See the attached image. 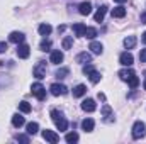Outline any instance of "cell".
Listing matches in <instances>:
<instances>
[{
  "instance_id": "obj_6",
  "label": "cell",
  "mask_w": 146,
  "mask_h": 144,
  "mask_svg": "<svg viewBox=\"0 0 146 144\" xmlns=\"http://www.w3.org/2000/svg\"><path fill=\"white\" fill-rule=\"evenodd\" d=\"M49 90H51V93H53L54 97H60V95H65V93L68 92V88H66L65 85H61V83H53V85L49 87Z\"/></svg>"
},
{
  "instance_id": "obj_22",
  "label": "cell",
  "mask_w": 146,
  "mask_h": 144,
  "mask_svg": "<svg viewBox=\"0 0 146 144\" xmlns=\"http://www.w3.org/2000/svg\"><path fill=\"white\" fill-rule=\"evenodd\" d=\"M136 46V36H127L124 39V48L126 49H133Z\"/></svg>"
},
{
  "instance_id": "obj_29",
  "label": "cell",
  "mask_w": 146,
  "mask_h": 144,
  "mask_svg": "<svg viewBox=\"0 0 146 144\" xmlns=\"http://www.w3.org/2000/svg\"><path fill=\"white\" fill-rule=\"evenodd\" d=\"M61 46H63V49H72V46H73V37H72V36H66L65 39H63Z\"/></svg>"
},
{
  "instance_id": "obj_8",
  "label": "cell",
  "mask_w": 146,
  "mask_h": 144,
  "mask_svg": "<svg viewBox=\"0 0 146 144\" xmlns=\"http://www.w3.org/2000/svg\"><path fill=\"white\" fill-rule=\"evenodd\" d=\"M133 61H134V58H133V54L131 53H122L121 56H119V63L122 65V66H131L133 65Z\"/></svg>"
},
{
  "instance_id": "obj_19",
  "label": "cell",
  "mask_w": 146,
  "mask_h": 144,
  "mask_svg": "<svg viewBox=\"0 0 146 144\" xmlns=\"http://www.w3.org/2000/svg\"><path fill=\"white\" fill-rule=\"evenodd\" d=\"M88 49H92V53H94V54H102V51H104V46H102L100 42H97V41H92Z\"/></svg>"
},
{
  "instance_id": "obj_14",
  "label": "cell",
  "mask_w": 146,
  "mask_h": 144,
  "mask_svg": "<svg viewBox=\"0 0 146 144\" xmlns=\"http://www.w3.org/2000/svg\"><path fill=\"white\" fill-rule=\"evenodd\" d=\"M63 59H65V56H63V53H61L60 49H56V51H53V53H51V58H49V61H51L53 65H60Z\"/></svg>"
},
{
  "instance_id": "obj_43",
  "label": "cell",
  "mask_w": 146,
  "mask_h": 144,
  "mask_svg": "<svg viewBox=\"0 0 146 144\" xmlns=\"http://www.w3.org/2000/svg\"><path fill=\"white\" fill-rule=\"evenodd\" d=\"M143 85H145V90H146V78H145V83H143Z\"/></svg>"
},
{
  "instance_id": "obj_32",
  "label": "cell",
  "mask_w": 146,
  "mask_h": 144,
  "mask_svg": "<svg viewBox=\"0 0 146 144\" xmlns=\"http://www.w3.org/2000/svg\"><path fill=\"white\" fill-rule=\"evenodd\" d=\"M19 110H21L22 114H29V112H31V105H29L27 102H21V104H19Z\"/></svg>"
},
{
  "instance_id": "obj_34",
  "label": "cell",
  "mask_w": 146,
  "mask_h": 144,
  "mask_svg": "<svg viewBox=\"0 0 146 144\" xmlns=\"http://www.w3.org/2000/svg\"><path fill=\"white\" fill-rule=\"evenodd\" d=\"M15 139H17L19 143H24V144H27V143H29V136H22V134H19V136H17Z\"/></svg>"
},
{
  "instance_id": "obj_42",
  "label": "cell",
  "mask_w": 146,
  "mask_h": 144,
  "mask_svg": "<svg viewBox=\"0 0 146 144\" xmlns=\"http://www.w3.org/2000/svg\"><path fill=\"white\" fill-rule=\"evenodd\" d=\"M114 2H117V3H124L126 0H114Z\"/></svg>"
},
{
  "instance_id": "obj_30",
  "label": "cell",
  "mask_w": 146,
  "mask_h": 144,
  "mask_svg": "<svg viewBox=\"0 0 146 144\" xmlns=\"http://www.w3.org/2000/svg\"><path fill=\"white\" fill-rule=\"evenodd\" d=\"M68 75H70V70H68V68H60V70L56 71V78H58V80H63V78H66Z\"/></svg>"
},
{
  "instance_id": "obj_26",
  "label": "cell",
  "mask_w": 146,
  "mask_h": 144,
  "mask_svg": "<svg viewBox=\"0 0 146 144\" xmlns=\"http://www.w3.org/2000/svg\"><path fill=\"white\" fill-rule=\"evenodd\" d=\"M87 76L90 78V81H92V83H99V81H100V78H102V76H100V73L97 71V70L90 71L88 75H87Z\"/></svg>"
},
{
  "instance_id": "obj_15",
  "label": "cell",
  "mask_w": 146,
  "mask_h": 144,
  "mask_svg": "<svg viewBox=\"0 0 146 144\" xmlns=\"http://www.w3.org/2000/svg\"><path fill=\"white\" fill-rule=\"evenodd\" d=\"M78 12H80L82 15L92 14V3H90V2H82V3L78 5Z\"/></svg>"
},
{
  "instance_id": "obj_39",
  "label": "cell",
  "mask_w": 146,
  "mask_h": 144,
  "mask_svg": "<svg viewBox=\"0 0 146 144\" xmlns=\"http://www.w3.org/2000/svg\"><path fill=\"white\" fill-rule=\"evenodd\" d=\"M99 100H102V102H106V95H104V93H99Z\"/></svg>"
},
{
  "instance_id": "obj_36",
  "label": "cell",
  "mask_w": 146,
  "mask_h": 144,
  "mask_svg": "<svg viewBox=\"0 0 146 144\" xmlns=\"http://www.w3.org/2000/svg\"><path fill=\"white\" fill-rule=\"evenodd\" d=\"M94 70H95V68H94L92 65H85V66H83V73H85V75H88V73L94 71Z\"/></svg>"
},
{
  "instance_id": "obj_27",
  "label": "cell",
  "mask_w": 146,
  "mask_h": 144,
  "mask_svg": "<svg viewBox=\"0 0 146 144\" xmlns=\"http://www.w3.org/2000/svg\"><path fill=\"white\" fill-rule=\"evenodd\" d=\"M99 32H97V29L95 27H87L85 29V34H83V37H88V39H94V37L97 36Z\"/></svg>"
},
{
  "instance_id": "obj_38",
  "label": "cell",
  "mask_w": 146,
  "mask_h": 144,
  "mask_svg": "<svg viewBox=\"0 0 146 144\" xmlns=\"http://www.w3.org/2000/svg\"><path fill=\"white\" fill-rule=\"evenodd\" d=\"M141 24H146V12L141 14Z\"/></svg>"
},
{
  "instance_id": "obj_20",
  "label": "cell",
  "mask_w": 146,
  "mask_h": 144,
  "mask_svg": "<svg viewBox=\"0 0 146 144\" xmlns=\"http://www.w3.org/2000/svg\"><path fill=\"white\" fill-rule=\"evenodd\" d=\"M85 93H87V87H85V85H82V83H80V85H76V87L73 88V97H76V98H78V97H83Z\"/></svg>"
},
{
  "instance_id": "obj_7",
  "label": "cell",
  "mask_w": 146,
  "mask_h": 144,
  "mask_svg": "<svg viewBox=\"0 0 146 144\" xmlns=\"http://www.w3.org/2000/svg\"><path fill=\"white\" fill-rule=\"evenodd\" d=\"M33 73H34V76L36 78H39V80H42L44 76H46V63H37L36 66H34V70H33Z\"/></svg>"
},
{
  "instance_id": "obj_5",
  "label": "cell",
  "mask_w": 146,
  "mask_h": 144,
  "mask_svg": "<svg viewBox=\"0 0 146 144\" xmlns=\"http://www.w3.org/2000/svg\"><path fill=\"white\" fill-rule=\"evenodd\" d=\"M42 139H44V141H48V143H51V144H56L58 141H60V136H58L54 131L46 129V131H42Z\"/></svg>"
},
{
  "instance_id": "obj_12",
  "label": "cell",
  "mask_w": 146,
  "mask_h": 144,
  "mask_svg": "<svg viewBox=\"0 0 146 144\" xmlns=\"http://www.w3.org/2000/svg\"><path fill=\"white\" fill-rule=\"evenodd\" d=\"M134 75H136L134 70H131L129 66H126L124 70H121V71H119V78H121V80H124V81H127V80H131Z\"/></svg>"
},
{
  "instance_id": "obj_13",
  "label": "cell",
  "mask_w": 146,
  "mask_h": 144,
  "mask_svg": "<svg viewBox=\"0 0 146 144\" xmlns=\"http://www.w3.org/2000/svg\"><path fill=\"white\" fill-rule=\"evenodd\" d=\"M106 14H107V5H100V7L97 9L95 15H94L95 22H102V20H104V17H106Z\"/></svg>"
},
{
  "instance_id": "obj_40",
  "label": "cell",
  "mask_w": 146,
  "mask_h": 144,
  "mask_svg": "<svg viewBox=\"0 0 146 144\" xmlns=\"http://www.w3.org/2000/svg\"><path fill=\"white\" fill-rule=\"evenodd\" d=\"M141 41H143V44H146V31L143 32V37H141Z\"/></svg>"
},
{
  "instance_id": "obj_1",
  "label": "cell",
  "mask_w": 146,
  "mask_h": 144,
  "mask_svg": "<svg viewBox=\"0 0 146 144\" xmlns=\"http://www.w3.org/2000/svg\"><path fill=\"white\" fill-rule=\"evenodd\" d=\"M49 115H51V119H53V122H54V126L58 127V131H60V132H65V131L68 129V120L63 117V114H61L60 110L53 108Z\"/></svg>"
},
{
  "instance_id": "obj_11",
  "label": "cell",
  "mask_w": 146,
  "mask_h": 144,
  "mask_svg": "<svg viewBox=\"0 0 146 144\" xmlns=\"http://www.w3.org/2000/svg\"><path fill=\"white\" fill-rule=\"evenodd\" d=\"M75 61H76V63H80V65H85V63H90V61H92V54H90V53H87V51H83V53H80V54H76V58H75Z\"/></svg>"
},
{
  "instance_id": "obj_37",
  "label": "cell",
  "mask_w": 146,
  "mask_h": 144,
  "mask_svg": "<svg viewBox=\"0 0 146 144\" xmlns=\"http://www.w3.org/2000/svg\"><path fill=\"white\" fill-rule=\"evenodd\" d=\"M139 61H141V63H146V49H141V53H139Z\"/></svg>"
},
{
  "instance_id": "obj_17",
  "label": "cell",
  "mask_w": 146,
  "mask_h": 144,
  "mask_svg": "<svg viewBox=\"0 0 146 144\" xmlns=\"http://www.w3.org/2000/svg\"><path fill=\"white\" fill-rule=\"evenodd\" d=\"M73 32H75V36L76 37H83V34H85V29H87V26L85 24H73Z\"/></svg>"
},
{
  "instance_id": "obj_18",
  "label": "cell",
  "mask_w": 146,
  "mask_h": 144,
  "mask_svg": "<svg viewBox=\"0 0 146 144\" xmlns=\"http://www.w3.org/2000/svg\"><path fill=\"white\" fill-rule=\"evenodd\" d=\"M112 17H115V19H122L124 15H126V9L122 7V5H119V7H115V9H112Z\"/></svg>"
},
{
  "instance_id": "obj_28",
  "label": "cell",
  "mask_w": 146,
  "mask_h": 144,
  "mask_svg": "<svg viewBox=\"0 0 146 144\" xmlns=\"http://www.w3.org/2000/svg\"><path fill=\"white\" fill-rule=\"evenodd\" d=\"M102 115L106 117V120H107V122L112 120V119H110V117H112V110H110L109 105H104V107H102Z\"/></svg>"
},
{
  "instance_id": "obj_33",
  "label": "cell",
  "mask_w": 146,
  "mask_h": 144,
  "mask_svg": "<svg viewBox=\"0 0 146 144\" xmlns=\"http://www.w3.org/2000/svg\"><path fill=\"white\" fill-rule=\"evenodd\" d=\"M127 83H129V87H131V88H136V87L139 85V78H138V76L134 75V76H133L131 80H127Z\"/></svg>"
},
{
  "instance_id": "obj_10",
  "label": "cell",
  "mask_w": 146,
  "mask_h": 144,
  "mask_svg": "<svg viewBox=\"0 0 146 144\" xmlns=\"http://www.w3.org/2000/svg\"><path fill=\"white\" fill-rule=\"evenodd\" d=\"M24 39H26V36H24L22 32H19V31H14V32H10V36H9V41L14 42V44H21V42H24Z\"/></svg>"
},
{
  "instance_id": "obj_25",
  "label": "cell",
  "mask_w": 146,
  "mask_h": 144,
  "mask_svg": "<svg viewBox=\"0 0 146 144\" xmlns=\"http://www.w3.org/2000/svg\"><path fill=\"white\" fill-rule=\"evenodd\" d=\"M65 141H66L68 144L78 143V134H76V132H68V134L65 136Z\"/></svg>"
},
{
  "instance_id": "obj_9",
  "label": "cell",
  "mask_w": 146,
  "mask_h": 144,
  "mask_svg": "<svg viewBox=\"0 0 146 144\" xmlns=\"http://www.w3.org/2000/svg\"><path fill=\"white\" fill-rule=\"evenodd\" d=\"M95 108H97V105H95L94 98H85L82 102V110H85V112H94Z\"/></svg>"
},
{
  "instance_id": "obj_41",
  "label": "cell",
  "mask_w": 146,
  "mask_h": 144,
  "mask_svg": "<svg viewBox=\"0 0 146 144\" xmlns=\"http://www.w3.org/2000/svg\"><path fill=\"white\" fill-rule=\"evenodd\" d=\"M65 29H66V27H65V26H60V27H58V32H63V31H65Z\"/></svg>"
},
{
  "instance_id": "obj_31",
  "label": "cell",
  "mask_w": 146,
  "mask_h": 144,
  "mask_svg": "<svg viewBox=\"0 0 146 144\" xmlns=\"http://www.w3.org/2000/svg\"><path fill=\"white\" fill-rule=\"evenodd\" d=\"M49 48H51V41L49 39H42L41 44H39V49L41 51H49Z\"/></svg>"
},
{
  "instance_id": "obj_35",
  "label": "cell",
  "mask_w": 146,
  "mask_h": 144,
  "mask_svg": "<svg viewBox=\"0 0 146 144\" xmlns=\"http://www.w3.org/2000/svg\"><path fill=\"white\" fill-rule=\"evenodd\" d=\"M7 49H9V46H7V42H5V41H0V54H2V53H5Z\"/></svg>"
},
{
  "instance_id": "obj_24",
  "label": "cell",
  "mask_w": 146,
  "mask_h": 144,
  "mask_svg": "<svg viewBox=\"0 0 146 144\" xmlns=\"http://www.w3.org/2000/svg\"><path fill=\"white\" fill-rule=\"evenodd\" d=\"M26 129H27V134L29 136H34V134H37V131H39V124L37 122H29Z\"/></svg>"
},
{
  "instance_id": "obj_4",
  "label": "cell",
  "mask_w": 146,
  "mask_h": 144,
  "mask_svg": "<svg viewBox=\"0 0 146 144\" xmlns=\"http://www.w3.org/2000/svg\"><path fill=\"white\" fill-rule=\"evenodd\" d=\"M29 54H31V48H29L27 44H24V42L17 44V56H19L21 59H27Z\"/></svg>"
},
{
  "instance_id": "obj_21",
  "label": "cell",
  "mask_w": 146,
  "mask_h": 144,
  "mask_svg": "<svg viewBox=\"0 0 146 144\" xmlns=\"http://www.w3.org/2000/svg\"><path fill=\"white\" fill-rule=\"evenodd\" d=\"M94 127H95L94 119H85V120L82 122V129H83V131H87V132H92V131H94Z\"/></svg>"
},
{
  "instance_id": "obj_2",
  "label": "cell",
  "mask_w": 146,
  "mask_h": 144,
  "mask_svg": "<svg viewBox=\"0 0 146 144\" xmlns=\"http://www.w3.org/2000/svg\"><path fill=\"white\" fill-rule=\"evenodd\" d=\"M145 136H146V126H145V122L136 120V122L133 124V139H141V137H145Z\"/></svg>"
},
{
  "instance_id": "obj_23",
  "label": "cell",
  "mask_w": 146,
  "mask_h": 144,
  "mask_svg": "<svg viewBox=\"0 0 146 144\" xmlns=\"http://www.w3.org/2000/svg\"><path fill=\"white\" fill-rule=\"evenodd\" d=\"M37 31H39V34H41V36H49V34H51V31H53V27H51L49 24H41Z\"/></svg>"
},
{
  "instance_id": "obj_3",
  "label": "cell",
  "mask_w": 146,
  "mask_h": 144,
  "mask_svg": "<svg viewBox=\"0 0 146 144\" xmlns=\"http://www.w3.org/2000/svg\"><path fill=\"white\" fill-rule=\"evenodd\" d=\"M31 90H33V95L36 97L39 102H42V100L46 98V88H44V87H42L41 83H33Z\"/></svg>"
},
{
  "instance_id": "obj_16",
  "label": "cell",
  "mask_w": 146,
  "mask_h": 144,
  "mask_svg": "<svg viewBox=\"0 0 146 144\" xmlns=\"http://www.w3.org/2000/svg\"><path fill=\"white\" fill-rule=\"evenodd\" d=\"M24 124H26V119H24L21 114H14V115H12V126H14V127L19 129V127H22Z\"/></svg>"
}]
</instances>
